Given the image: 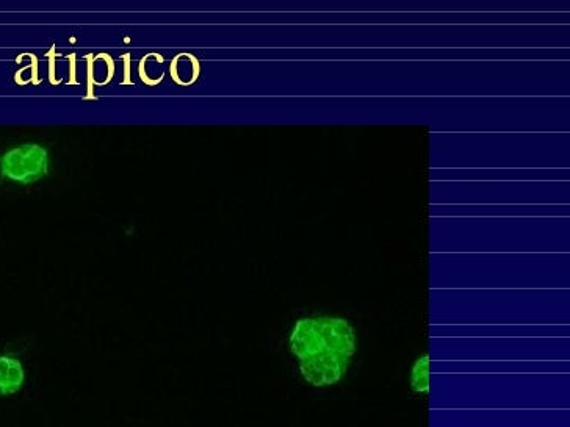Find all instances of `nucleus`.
Here are the masks:
<instances>
[{
	"instance_id": "obj_4",
	"label": "nucleus",
	"mask_w": 570,
	"mask_h": 427,
	"mask_svg": "<svg viewBox=\"0 0 570 427\" xmlns=\"http://www.w3.org/2000/svg\"><path fill=\"white\" fill-rule=\"evenodd\" d=\"M411 387L415 393H430V356L423 354L412 366Z\"/></svg>"
},
{
	"instance_id": "obj_3",
	"label": "nucleus",
	"mask_w": 570,
	"mask_h": 427,
	"mask_svg": "<svg viewBox=\"0 0 570 427\" xmlns=\"http://www.w3.org/2000/svg\"><path fill=\"white\" fill-rule=\"evenodd\" d=\"M24 366L15 357H0V395H13L24 385Z\"/></svg>"
},
{
	"instance_id": "obj_2",
	"label": "nucleus",
	"mask_w": 570,
	"mask_h": 427,
	"mask_svg": "<svg viewBox=\"0 0 570 427\" xmlns=\"http://www.w3.org/2000/svg\"><path fill=\"white\" fill-rule=\"evenodd\" d=\"M0 174L21 185L38 182L49 174V152L37 143L16 146L0 157Z\"/></svg>"
},
{
	"instance_id": "obj_1",
	"label": "nucleus",
	"mask_w": 570,
	"mask_h": 427,
	"mask_svg": "<svg viewBox=\"0 0 570 427\" xmlns=\"http://www.w3.org/2000/svg\"><path fill=\"white\" fill-rule=\"evenodd\" d=\"M290 349L300 362L326 359H353L356 332L343 318L318 316L298 320L290 334Z\"/></svg>"
}]
</instances>
